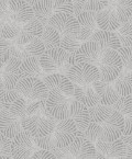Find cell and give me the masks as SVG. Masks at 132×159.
<instances>
[{
	"instance_id": "obj_23",
	"label": "cell",
	"mask_w": 132,
	"mask_h": 159,
	"mask_svg": "<svg viewBox=\"0 0 132 159\" xmlns=\"http://www.w3.org/2000/svg\"><path fill=\"white\" fill-rule=\"evenodd\" d=\"M75 87V91H74L73 98L75 100L82 102V104H85L88 108H92L94 105L98 104L100 102L99 97L96 92L95 87L92 86V84H74Z\"/></svg>"
},
{
	"instance_id": "obj_20",
	"label": "cell",
	"mask_w": 132,
	"mask_h": 159,
	"mask_svg": "<svg viewBox=\"0 0 132 159\" xmlns=\"http://www.w3.org/2000/svg\"><path fill=\"white\" fill-rule=\"evenodd\" d=\"M20 117L1 108L0 110V132L7 137L13 138L22 131Z\"/></svg>"
},
{
	"instance_id": "obj_40",
	"label": "cell",
	"mask_w": 132,
	"mask_h": 159,
	"mask_svg": "<svg viewBox=\"0 0 132 159\" xmlns=\"http://www.w3.org/2000/svg\"><path fill=\"white\" fill-rule=\"evenodd\" d=\"M54 6V12H67L74 14L73 0H52Z\"/></svg>"
},
{
	"instance_id": "obj_10",
	"label": "cell",
	"mask_w": 132,
	"mask_h": 159,
	"mask_svg": "<svg viewBox=\"0 0 132 159\" xmlns=\"http://www.w3.org/2000/svg\"><path fill=\"white\" fill-rule=\"evenodd\" d=\"M0 104L1 108L11 112L18 117L26 115V99L16 89L7 90L3 94H0Z\"/></svg>"
},
{
	"instance_id": "obj_34",
	"label": "cell",
	"mask_w": 132,
	"mask_h": 159,
	"mask_svg": "<svg viewBox=\"0 0 132 159\" xmlns=\"http://www.w3.org/2000/svg\"><path fill=\"white\" fill-rule=\"evenodd\" d=\"M84 135H85V137L88 138L90 142L96 144L99 139H101V138L104 137V129H102L101 124L92 121L89 124H88V126L86 127L85 131H84Z\"/></svg>"
},
{
	"instance_id": "obj_45",
	"label": "cell",
	"mask_w": 132,
	"mask_h": 159,
	"mask_svg": "<svg viewBox=\"0 0 132 159\" xmlns=\"http://www.w3.org/2000/svg\"><path fill=\"white\" fill-rule=\"evenodd\" d=\"M125 135H132V114L125 116V127H123Z\"/></svg>"
},
{
	"instance_id": "obj_49",
	"label": "cell",
	"mask_w": 132,
	"mask_h": 159,
	"mask_svg": "<svg viewBox=\"0 0 132 159\" xmlns=\"http://www.w3.org/2000/svg\"><path fill=\"white\" fill-rule=\"evenodd\" d=\"M26 1H28V2L32 6V5H34L35 2H38V1H40V0H26Z\"/></svg>"
},
{
	"instance_id": "obj_42",
	"label": "cell",
	"mask_w": 132,
	"mask_h": 159,
	"mask_svg": "<svg viewBox=\"0 0 132 159\" xmlns=\"http://www.w3.org/2000/svg\"><path fill=\"white\" fill-rule=\"evenodd\" d=\"M109 6V0H87L85 10L88 11H101Z\"/></svg>"
},
{
	"instance_id": "obj_6",
	"label": "cell",
	"mask_w": 132,
	"mask_h": 159,
	"mask_svg": "<svg viewBox=\"0 0 132 159\" xmlns=\"http://www.w3.org/2000/svg\"><path fill=\"white\" fill-rule=\"evenodd\" d=\"M65 75L74 82L78 84H92L100 79V71L97 65L88 63H77L72 65Z\"/></svg>"
},
{
	"instance_id": "obj_1",
	"label": "cell",
	"mask_w": 132,
	"mask_h": 159,
	"mask_svg": "<svg viewBox=\"0 0 132 159\" xmlns=\"http://www.w3.org/2000/svg\"><path fill=\"white\" fill-rule=\"evenodd\" d=\"M69 55L71 53L62 47H54V48H47L39 57V59L44 73H62L63 70L66 73L71 67L68 63Z\"/></svg>"
},
{
	"instance_id": "obj_37",
	"label": "cell",
	"mask_w": 132,
	"mask_h": 159,
	"mask_svg": "<svg viewBox=\"0 0 132 159\" xmlns=\"http://www.w3.org/2000/svg\"><path fill=\"white\" fill-rule=\"evenodd\" d=\"M116 111L120 112L123 116L132 114V94L127 96H120L118 101L112 105Z\"/></svg>"
},
{
	"instance_id": "obj_39",
	"label": "cell",
	"mask_w": 132,
	"mask_h": 159,
	"mask_svg": "<svg viewBox=\"0 0 132 159\" xmlns=\"http://www.w3.org/2000/svg\"><path fill=\"white\" fill-rule=\"evenodd\" d=\"M11 145L12 138L0 134V157L1 158H12Z\"/></svg>"
},
{
	"instance_id": "obj_41",
	"label": "cell",
	"mask_w": 132,
	"mask_h": 159,
	"mask_svg": "<svg viewBox=\"0 0 132 159\" xmlns=\"http://www.w3.org/2000/svg\"><path fill=\"white\" fill-rule=\"evenodd\" d=\"M118 53L120 54V57L122 59L123 69L132 70V46L130 47L121 46L118 49Z\"/></svg>"
},
{
	"instance_id": "obj_17",
	"label": "cell",
	"mask_w": 132,
	"mask_h": 159,
	"mask_svg": "<svg viewBox=\"0 0 132 159\" xmlns=\"http://www.w3.org/2000/svg\"><path fill=\"white\" fill-rule=\"evenodd\" d=\"M95 145L97 150L101 152L106 158H125L127 152V144L121 137L115 140H107L101 138Z\"/></svg>"
},
{
	"instance_id": "obj_18",
	"label": "cell",
	"mask_w": 132,
	"mask_h": 159,
	"mask_svg": "<svg viewBox=\"0 0 132 159\" xmlns=\"http://www.w3.org/2000/svg\"><path fill=\"white\" fill-rule=\"evenodd\" d=\"M43 31H44V25L42 24V22L36 18H33L32 20L26 22L22 26L21 32L13 40V43L16 45H19V46H24L35 38L41 36Z\"/></svg>"
},
{
	"instance_id": "obj_5",
	"label": "cell",
	"mask_w": 132,
	"mask_h": 159,
	"mask_svg": "<svg viewBox=\"0 0 132 159\" xmlns=\"http://www.w3.org/2000/svg\"><path fill=\"white\" fill-rule=\"evenodd\" d=\"M16 89L28 100H46L50 92L43 79L36 77L21 78Z\"/></svg>"
},
{
	"instance_id": "obj_27",
	"label": "cell",
	"mask_w": 132,
	"mask_h": 159,
	"mask_svg": "<svg viewBox=\"0 0 132 159\" xmlns=\"http://www.w3.org/2000/svg\"><path fill=\"white\" fill-rule=\"evenodd\" d=\"M22 78L23 77H36L42 79L43 76V68L40 64L39 57L30 56L26 57V59L22 61V64L20 66Z\"/></svg>"
},
{
	"instance_id": "obj_43",
	"label": "cell",
	"mask_w": 132,
	"mask_h": 159,
	"mask_svg": "<svg viewBox=\"0 0 132 159\" xmlns=\"http://www.w3.org/2000/svg\"><path fill=\"white\" fill-rule=\"evenodd\" d=\"M31 158L33 159H54L57 158L56 155H55L54 152L52 150H47V149H39L36 152H34V154L32 155Z\"/></svg>"
},
{
	"instance_id": "obj_30",
	"label": "cell",
	"mask_w": 132,
	"mask_h": 159,
	"mask_svg": "<svg viewBox=\"0 0 132 159\" xmlns=\"http://www.w3.org/2000/svg\"><path fill=\"white\" fill-rule=\"evenodd\" d=\"M113 84L120 96L132 94V70L122 69L118 78L113 81Z\"/></svg>"
},
{
	"instance_id": "obj_38",
	"label": "cell",
	"mask_w": 132,
	"mask_h": 159,
	"mask_svg": "<svg viewBox=\"0 0 132 159\" xmlns=\"http://www.w3.org/2000/svg\"><path fill=\"white\" fill-rule=\"evenodd\" d=\"M33 140L35 145L38 146V148H42V149H47V150H52L54 152L56 149V144H55V136L54 132L46 136H43V137H33Z\"/></svg>"
},
{
	"instance_id": "obj_19",
	"label": "cell",
	"mask_w": 132,
	"mask_h": 159,
	"mask_svg": "<svg viewBox=\"0 0 132 159\" xmlns=\"http://www.w3.org/2000/svg\"><path fill=\"white\" fill-rule=\"evenodd\" d=\"M96 16L97 12L85 10V11H82V13H79L76 16L80 24V29L77 34V38L82 42L88 41L92 38V35L97 31L98 24H97Z\"/></svg>"
},
{
	"instance_id": "obj_32",
	"label": "cell",
	"mask_w": 132,
	"mask_h": 159,
	"mask_svg": "<svg viewBox=\"0 0 132 159\" xmlns=\"http://www.w3.org/2000/svg\"><path fill=\"white\" fill-rule=\"evenodd\" d=\"M113 111V108L110 105L102 104L99 102L98 104L94 105L92 108H89V114L92 121L97 122L99 124H101L102 122L106 121Z\"/></svg>"
},
{
	"instance_id": "obj_21",
	"label": "cell",
	"mask_w": 132,
	"mask_h": 159,
	"mask_svg": "<svg viewBox=\"0 0 132 159\" xmlns=\"http://www.w3.org/2000/svg\"><path fill=\"white\" fill-rule=\"evenodd\" d=\"M69 117L73 119L75 124L77 125L78 129L82 132L85 131L88 124L92 122L89 108L86 107L85 104H82L79 101L75 100L74 98L71 99V114H69Z\"/></svg>"
},
{
	"instance_id": "obj_22",
	"label": "cell",
	"mask_w": 132,
	"mask_h": 159,
	"mask_svg": "<svg viewBox=\"0 0 132 159\" xmlns=\"http://www.w3.org/2000/svg\"><path fill=\"white\" fill-rule=\"evenodd\" d=\"M92 86L95 87L100 103L102 104L112 107L120 98V94L115 88V84H111V82L102 81V80L98 79L92 82Z\"/></svg>"
},
{
	"instance_id": "obj_16",
	"label": "cell",
	"mask_w": 132,
	"mask_h": 159,
	"mask_svg": "<svg viewBox=\"0 0 132 159\" xmlns=\"http://www.w3.org/2000/svg\"><path fill=\"white\" fill-rule=\"evenodd\" d=\"M44 84L51 89H57L67 97H73L74 91H75V87H74V82L69 79L65 74L63 73H53L49 74V75L44 76L42 78Z\"/></svg>"
},
{
	"instance_id": "obj_14",
	"label": "cell",
	"mask_w": 132,
	"mask_h": 159,
	"mask_svg": "<svg viewBox=\"0 0 132 159\" xmlns=\"http://www.w3.org/2000/svg\"><path fill=\"white\" fill-rule=\"evenodd\" d=\"M102 129H104V137L107 140H115L120 138L123 134V127H125V116L120 112L113 111L109 117L101 123Z\"/></svg>"
},
{
	"instance_id": "obj_9",
	"label": "cell",
	"mask_w": 132,
	"mask_h": 159,
	"mask_svg": "<svg viewBox=\"0 0 132 159\" xmlns=\"http://www.w3.org/2000/svg\"><path fill=\"white\" fill-rule=\"evenodd\" d=\"M49 25L55 28L61 35H76L79 32L80 24L73 13L57 12L49 20Z\"/></svg>"
},
{
	"instance_id": "obj_47",
	"label": "cell",
	"mask_w": 132,
	"mask_h": 159,
	"mask_svg": "<svg viewBox=\"0 0 132 159\" xmlns=\"http://www.w3.org/2000/svg\"><path fill=\"white\" fill-rule=\"evenodd\" d=\"M121 138H122V139L125 140V144H128V145H131L132 146V135H125V134H122Z\"/></svg>"
},
{
	"instance_id": "obj_33",
	"label": "cell",
	"mask_w": 132,
	"mask_h": 159,
	"mask_svg": "<svg viewBox=\"0 0 132 159\" xmlns=\"http://www.w3.org/2000/svg\"><path fill=\"white\" fill-rule=\"evenodd\" d=\"M22 23H18L12 20L8 21H1V26H0V34L1 38L7 39V40H14L19 35V33L22 30Z\"/></svg>"
},
{
	"instance_id": "obj_3",
	"label": "cell",
	"mask_w": 132,
	"mask_h": 159,
	"mask_svg": "<svg viewBox=\"0 0 132 159\" xmlns=\"http://www.w3.org/2000/svg\"><path fill=\"white\" fill-rule=\"evenodd\" d=\"M97 66L100 71V80L107 82L115 81L123 69L120 54L115 49H107Z\"/></svg>"
},
{
	"instance_id": "obj_4",
	"label": "cell",
	"mask_w": 132,
	"mask_h": 159,
	"mask_svg": "<svg viewBox=\"0 0 132 159\" xmlns=\"http://www.w3.org/2000/svg\"><path fill=\"white\" fill-rule=\"evenodd\" d=\"M71 98L57 89H51L49 92L45 105L46 110L55 120H64L71 114Z\"/></svg>"
},
{
	"instance_id": "obj_7",
	"label": "cell",
	"mask_w": 132,
	"mask_h": 159,
	"mask_svg": "<svg viewBox=\"0 0 132 159\" xmlns=\"http://www.w3.org/2000/svg\"><path fill=\"white\" fill-rule=\"evenodd\" d=\"M36 147L33 136L29 132L22 129L16 136L12 138L11 152L12 158L14 159H26L31 158L34 152H36Z\"/></svg>"
},
{
	"instance_id": "obj_2",
	"label": "cell",
	"mask_w": 132,
	"mask_h": 159,
	"mask_svg": "<svg viewBox=\"0 0 132 159\" xmlns=\"http://www.w3.org/2000/svg\"><path fill=\"white\" fill-rule=\"evenodd\" d=\"M57 122L54 117L42 114L24 115L21 117L22 129L29 132L33 137H43L53 133Z\"/></svg>"
},
{
	"instance_id": "obj_15",
	"label": "cell",
	"mask_w": 132,
	"mask_h": 159,
	"mask_svg": "<svg viewBox=\"0 0 132 159\" xmlns=\"http://www.w3.org/2000/svg\"><path fill=\"white\" fill-rule=\"evenodd\" d=\"M8 14L12 21L26 24L34 18L33 8L26 0H9Z\"/></svg>"
},
{
	"instance_id": "obj_35",
	"label": "cell",
	"mask_w": 132,
	"mask_h": 159,
	"mask_svg": "<svg viewBox=\"0 0 132 159\" xmlns=\"http://www.w3.org/2000/svg\"><path fill=\"white\" fill-rule=\"evenodd\" d=\"M120 40L121 46L130 47L132 46V24L129 22H125L121 24V26L116 31Z\"/></svg>"
},
{
	"instance_id": "obj_44",
	"label": "cell",
	"mask_w": 132,
	"mask_h": 159,
	"mask_svg": "<svg viewBox=\"0 0 132 159\" xmlns=\"http://www.w3.org/2000/svg\"><path fill=\"white\" fill-rule=\"evenodd\" d=\"M86 3H87V0H73L74 16H77L78 14L82 13V11H85Z\"/></svg>"
},
{
	"instance_id": "obj_8",
	"label": "cell",
	"mask_w": 132,
	"mask_h": 159,
	"mask_svg": "<svg viewBox=\"0 0 132 159\" xmlns=\"http://www.w3.org/2000/svg\"><path fill=\"white\" fill-rule=\"evenodd\" d=\"M78 131L79 129L75 124V122L73 121V119L67 117V119L59 120L54 129L56 147H68L77 137Z\"/></svg>"
},
{
	"instance_id": "obj_11",
	"label": "cell",
	"mask_w": 132,
	"mask_h": 159,
	"mask_svg": "<svg viewBox=\"0 0 132 159\" xmlns=\"http://www.w3.org/2000/svg\"><path fill=\"white\" fill-rule=\"evenodd\" d=\"M105 52L106 51L102 48L99 43L88 40L86 42H82V46L75 53L76 61L77 63H88L98 65Z\"/></svg>"
},
{
	"instance_id": "obj_36",
	"label": "cell",
	"mask_w": 132,
	"mask_h": 159,
	"mask_svg": "<svg viewBox=\"0 0 132 159\" xmlns=\"http://www.w3.org/2000/svg\"><path fill=\"white\" fill-rule=\"evenodd\" d=\"M82 42L76 35H62L61 47L67 51L68 53H76L82 46Z\"/></svg>"
},
{
	"instance_id": "obj_12",
	"label": "cell",
	"mask_w": 132,
	"mask_h": 159,
	"mask_svg": "<svg viewBox=\"0 0 132 159\" xmlns=\"http://www.w3.org/2000/svg\"><path fill=\"white\" fill-rule=\"evenodd\" d=\"M22 64V59L18 56H12L5 66H2L1 70V81L5 84L8 90L16 89V84L22 78L20 66Z\"/></svg>"
},
{
	"instance_id": "obj_13",
	"label": "cell",
	"mask_w": 132,
	"mask_h": 159,
	"mask_svg": "<svg viewBox=\"0 0 132 159\" xmlns=\"http://www.w3.org/2000/svg\"><path fill=\"white\" fill-rule=\"evenodd\" d=\"M72 158H95L97 148L92 142L85 137L84 132L78 131V135L68 146Z\"/></svg>"
},
{
	"instance_id": "obj_46",
	"label": "cell",
	"mask_w": 132,
	"mask_h": 159,
	"mask_svg": "<svg viewBox=\"0 0 132 159\" xmlns=\"http://www.w3.org/2000/svg\"><path fill=\"white\" fill-rule=\"evenodd\" d=\"M9 8V0H0V9H1V16H3L8 12Z\"/></svg>"
},
{
	"instance_id": "obj_28",
	"label": "cell",
	"mask_w": 132,
	"mask_h": 159,
	"mask_svg": "<svg viewBox=\"0 0 132 159\" xmlns=\"http://www.w3.org/2000/svg\"><path fill=\"white\" fill-rule=\"evenodd\" d=\"M108 7L117 13L122 23L132 16V0H109Z\"/></svg>"
},
{
	"instance_id": "obj_25",
	"label": "cell",
	"mask_w": 132,
	"mask_h": 159,
	"mask_svg": "<svg viewBox=\"0 0 132 159\" xmlns=\"http://www.w3.org/2000/svg\"><path fill=\"white\" fill-rule=\"evenodd\" d=\"M89 40L99 43L105 51H107V49H115V51H118L121 47L120 40H119L116 31L97 30L96 32L92 35V38H90Z\"/></svg>"
},
{
	"instance_id": "obj_31",
	"label": "cell",
	"mask_w": 132,
	"mask_h": 159,
	"mask_svg": "<svg viewBox=\"0 0 132 159\" xmlns=\"http://www.w3.org/2000/svg\"><path fill=\"white\" fill-rule=\"evenodd\" d=\"M41 40L45 44L47 48H54V47H61V39L62 35L55 28L51 25L44 26L42 35L40 36Z\"/></svg>"
},
{
	"instance_id": "obj_24",
	"label": "cell",
	"mask_w": 132,
	"mask_h": 159,
	"mask_svg": "<svg viewBox=\"0 0 132 159\" xmlns=\"http://www.w3.org/2000/svg\"><path fill=\"white\" fill-rule=\"evenodd\" d=\"M96 20L99 30L105 31H117L122 24L117 13L109 7L97 12Z\"/></svg>"
},
{
	"instance_id": "obj_50",
	"label": "cell",
	"mask_w": 132,
	"mask_h": 159,
	"mask_svg": "<svg viewBox=\"0 0 132 159\" xmlns=\"http://www.w3.org/2000/svg\"><path fill=\"white\" fill-rule=\"evenodd\" d=\"M128 22H129V23H131V24H132V16H131V18H130V19H129V21H128Z\"/></svg>"
},
{
	"instance_id": "obj_29",
	"label": "cell",
	"mask_w": 132,
	"mask_h": 159,
	"mask_svg": "<svg viewBox=\"0 0 132 159\" xmlns=\"http://www.w3.org/2000/svg\"><path fill=\"white\" fill-rule=\"evenodd\" d=\"M45 51H46V46L43 43V41L41 40L40 36H38V38H35L34 40L31 41L30 43L24 45L23 48H22V52L20 53L18 57H20L22 61L30 56L40 57Z\"/></svg>"
},
{
	"instance_id": "obj_26",
	"label": "cell",
	"mask_w": 132,
	"mask_h": 159,
	"mask_svg": "<svg viewBox=\"0 0 132 159\" xmlns=\"http://www.w3.org/2000/svg\"><path fill=\"white\" fill-rule=\"evenodd\" d=\"M32 8L34 11V18L40 20L44 26L49 25L50 18L55 13L52 0H40L32 5Z\"/></svg>"
},
{
	"instance_id": "obj_48",
	"label": "cell",
	"mask_w": 132,
	"mask_h": 159,
	"mask_svg": "<svg viewBox=\"0 0 132 159\" xmlns=\"http://www.w3.org/2000/svg\"><path fill=\"white\" fill-rule=\"evenodd\" d=\"M125 158H132V146L127 144V152H125Z\"/></svg>"
}]
</instances>
